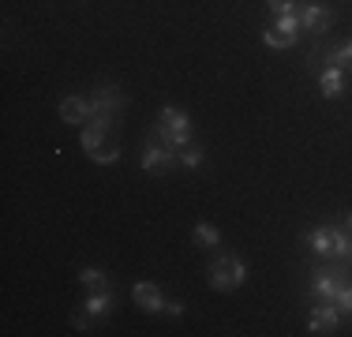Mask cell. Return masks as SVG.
Wrapping results in <instances>:
<instances>
[{
    "mask_svg": "<svg viewBox=\"0 0 352 337\" xmlns=\"http://www.w3.org/2000/svg\"><path fill=\"white\" fill-rule=\"evenodd\" d=\"M131 296H135V303L142 311H165V296L154 281H139L135 289H131Z\"/></svg>",
    "mask_w": 352,
    "mask_h": 337,
    "instance_id": "obj_10",
    "label": "cell"
},
{
    "mask_svg": "<svg viewBox=\"0 0 352 337\" xmlns=\"http://www.w3.org/2000/svg\"><path fill=\"white\" fill-rule=\"evenodd\" d=\"M165 315H184V303H176V300H169V303H165Z\"/></svg>",
    "mask_w": 352,
    "mask_h": 337,
    "instance_id": "obj_20",
    "label": "cell"
},
{
    "mask_svg": "<svg viewBox=\"0 0 352 337\" xmlns=\"http://www.w3.org/2000/svg\"><path fill=\"white\" fill-rule=\"evenodd\" d=\"M120 109H124V94H120V90H116V87H102L94 98H90V120L113 128L116 116H120Z\"/></svg>",
    "mask_w": 352,
    "mask_h": 337,
    "instance_id": "obj_3",
    "label": "cell"
},
{
    "mask_svg": "<svg viewBox=\"0 0 352 337\" xmlns=\"http://www.w3.org/2000/svg\"><path fill=\"white\" fill-rule=\"evenodd\" d=\"M338 318H341V311H338V303H318V307L311 311V326L307 330L311 334H338Z\"/></svg>",
    "mask_w": 352,
    "mask_h": 337,
    "instance_id": "obj_7",
    "label": "cell"
},
{
    "mask_svg": "<svg viewBox=\"0 0 352 337\" xmlns=\"http://www.w3.org/2000/svg\"><path fill=\"white\" fill-rule=\"evenodd\" d=\"M113 307H116V292H113V285H109V289H90V296L82 300V311H87V315H94V318L109 315Z\"/></svg>",
    "mask_w": 352,
    "mask_h": 337,
    "instance_id": "obj_8",
    "label": "cell"
},
{
    "mask_svg": "<svg viewBox=\"0 0 352 337\" xmlns=\"http://www.w3.org/2000/svg\"><path fill=\"white\" fill-rule=\"evenodd\" d=\"M300 27L307 34H315V38H326L333 27V12L322 4H300Z\"/></svg>",
    "mask_w": 352,
    "mask_h": 337,
    "instance_id": "obj_5",
    "label": "cell"
},
{
    "mask_svg": "<svg viewBox=\"0 0 352 337\" xmlns=\"http://www.w3.org/2000/svg\"><path fill=\"white\" fill-rule=\"evenodd\" d=\"M203 157H206V154H203L199 146H184V150H180V165H184V168H199V165H203Z\"/></svg>",
    "mask_w": 352,
    "mask_h": 337,
    "instance_id": "obj_19",
    "label": "cell"
},
{
    "mask_svg": "<svg viewBox=\"0 0 352 337\" xmlns=\"http://www.w3.org/2000/svg\"><path fill=\"white\" fill-rule=\"evenodd\" d=\"M191 236H195V243H199V248H214V243L221 240V232H217L214 225H206V221H199V225H195V232H191Z\"/></svg>",
    "mask_w": 352,
    "mask_h": 337,
    "instance_id": "obj_16",
    "label": "cell"
},
{
    "mask_svg": "<svg viewBox=\"0 0 352 337\" xmlns=\"http://www.w3.org/2000/svg\"><path fill=\"white\" fill-rule=\"evenodd\" d=\"M318 90H322V98H341L345 94V67H330L326 64L322 72H318Z\"/></svg>",
    "mask_w": 352,
    "mask_h": 337,
    "instance_id": "obj_9",
    "label": "cell"
},
{
    "mask_svg": "<svg viewBox=\"0 0 352 337\" xmlns=\"http://www.w3.org/2000/svg\"><path fill=\"white\" fill-rule=\"evenodd\" d=\"M304 240H307V248H311L315 255H322V259L333 255V225H318V229H311L304 236Z\"/></svg>",
    "mask_w": 352,
    "mask_h": 337,
    "instance_id": "obj_12",
    "label": "cell"
},
{
    "mask_svg": "<svg viewBox=\"0 0 352 337\" xmlns=\"http://www.w3.org/2000/svg\"><path fill=\"white\" fill-rule=\"evenodd\" d=\"M60 120L64 124H87L90 120V98H64L60 101Z\"/></svg>",
    "mask_w": 352,
    "mask_h": 337,
    "instance_id": "obj_11",
    "label": "cell"
},
{
    "mask_svg": "<svg viewBox=\"0 0 352 337\" xmlns=\"http://www.w3.org/2000/svg\"><path fill=\"white\" fill-rule=\"evenodd\" d=\"M345 229H349V232H352V214H349V225H345Z\"/></svg>",
    "mask_w": 352,
    "mask_h": 337,
    "instance_id": "obj_21",
    "label": "cell"
},
{
    "mask_svg": "<svg viewBox=\"0 0 352 337\" xmlns=\"http://www.w3.org/2000/svg\"><path fill=\"white\" fill-rule=\"evenodd\" d=\"M345 285V263H338V266H330V270H322L318 266L315 274H311V281H307V292H311V300H333L338 296V289Z\"/></svg>",
    "mask_w": 352,
    "mask_h": 337,
    "instance_id": "obj_4",
    "label": "cell"
},
{
    "mask_svg": "<svg viewBox=\"0 0 352 337\" xmlns=\"http://www.w3.org/2000/svg\"><path fill=\"white\" fill-rule=\"evenodd\" d=\"M79 281L87 285V289H109V277H105L98 266H82V270H79Z\"/></svg>",
    "mask_w": 352,
    "mask_h": 337,
    "instance_id": "obj_14",
    "label": "cell"
},
{
    "mask_svg": "<svg viewBox=\"0 0 352 337\" xmlns=\"http://www.w3.org/2000/svg\"><path fill=\"white\" fill-rule=\"evenodd\" d=\"M338 263H352V232L341 229V225H333V255Z\"/></svg>",
    "mask_w": 352,
    "mask_h": 337,
    "instance_id": "obj_13",
    "label": "cell"
},
{
    "mask_svg": "<svg viewBox=\"0 0 352 337\" xmlns=\"http://www.w3.org/2000/svg\"><path fill=\"white\" fill-rule=\"evenodd\" d=\"M263 41H266L270 49H289V45H296V38H292V34H285V30H278V27L263 30Z\"/></svg>",
    "mask_w": 352,
    "mask_h": 337,
    "instance_id": "obj_15",
    "label": "cell"
},
{
    "mask_svg": "<svg viewBox=\"0 0 352 337\" xmlns=\"http://www.w3.org/2000/svg\"><path fill=\"white\" fill-rule=\"evenodd\" d=\"M333 303H338V311H341V315H349V318H352V285H349V281L338 289V296H333Z\"/></svg>",
    "mask_w": 352,
    "mask_h": 337,
    "instance_id": "obj_18",
    "label": "cell"
},
{
    "mask_svg": "<svg viewBox=\"0 0 352 337\" xmlns=\"http://www.w3.org/2000/svg\"><path fill=\"white\" fill-rule=\"evenodd\" d=\"M176 162H180V150H173L169 142H162L154 131H150V135H146V146H142V157H139L142 173L165 176V173H173Z\"/></svg>",
    "mask_w": 352,
    "mask_h": 337,
    "instance_id": "obj_1",
    "label": "cell"
},
{
    "mask_svg": "<svg viewBox=\"0 0 352 337\" xmlns=\"http://www.w3.org/2000/svg\"><path fill=\"white\" fill-rule=\"evenodd\" d=\"M311 67L322 61V67L330 64V67H345V72H352V41H345V45H326V49H315L311 56Z\"/></svg>",
    "mask_w": 352,
    "mask_h": 337,
    "instance_id": "obj_6",
    "label": "cell"
},
{
    "mask_svg": "<svg viewBox=\"0 0 352 337\" xmlns=\"http://www.w3.org/2000/svg\"><path fill=\"white\" fill-rule=\"evenodd\" d=\"M266 8H270L274 19H281V15H300V0H266Z\"/></svg>",
    "mask_w": 352,
    "mask_h": 337,
    "instance_id": "obj_17",
    "label": "cell"
},
{
    "mask_svg": "<svg viewBox=\"0 0 352 337\" xmlns=\"http://www.w3.org/2000/svg\"><path fill=\"white\" fill-rule=\"evenodd\" d=\"M244 277H248V266H244V259H236V255H221V259H214V263H210V285L217 292L240 289Z\"/></svg>",
    "mask_w": 352,
    "mask_h": 337,
    "instance_id": "obj_2",
    "label": "cell"
}]
</instances>
